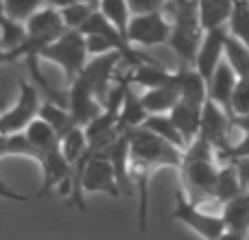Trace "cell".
Instances as JSON below:
<instances>
[{
  "mask_svg": "<svg viewBox=\"0 0 249 240\" xmlns=\"http://www.w3.org/2000/svg\"><path fill=\"white\" fill-rule=\"evenodd\" d=\"M234 166H236L238 171V177H241V184L243 188L249 192V157H243V159H236V162H232Z\"/></svg>",
  "mask_w": 249,
  "mask_h": 240,
  "instance_id": "d590c367",
  "label": "cell"
},
{
  "mask_svg": "<svg viewBox=\"0 0 249 240\" xmlns=\"http://www.w3.org/2000/svg\"><path fill=\"white\" fill-rule=\"evenodd\" d=\"M129 7H131L133 16L138 13H151V11H162L171 0H127Z\"/></svg>",
  "mask_w": 249,
  "mask_h": 240,
  "instance_id": "e575fe53",
  "label": "cell"
},
{
  "mask_svg": "<svg viewBox=\"0 0 249 240\" xmlns=\"http://www.w3.org/2000/svg\"><path fill=\"white\" fill-rule=\"evenodd\" d=\"M86 44H88V55L90 57H99V55H107V52H114V46L107 37L99 33L86 35Z\"/></svg>",
  "mask_w": 249,
  "mask_h": 240,
  "instance_id": "836d02e7",
  "label": "cell"
},
{
  "mask_svg": "<svg viewBox=\"0 0 249 240\" xmlns=\"http://www.w3.org/2000/svg\"><path fill=\"white\" fill-rule=\"evenodd\" d=\"M59 146H61V153L66 155V159H68V162L74 166V164H77L79 159L86 155L88 146H90L88 136H86V127L72 124L68 131H64L59 136Z\"/></svg>",
  "mask_w": 249,
  "mask_h": 240,
  "instance_id": "7402d4cb",
  "label": "cell"
},
{
  "mask_svg": "<svg viewBox=\"0 0 249 240\" xmlns=\"http://www.w3.org/2000/svg\"><path fill=\"white\" fill-rule=\"evenodd\" d=\"M162 11L166 13L173 26L168 46L186 66H195L197 52L206 37L201 16H199V2L197 0H171Z\"/></svg>",
  "mask_w": 249,
  "mask_h": 240,
  "instance_id": "6da1fadb",
  "label": "cell"
},
{
  "mask_svg": "<svg viewBox=\"0 0 249 240\" xmlns=\"http://www.w3.org/2000/svg\"><path fill=\"white\" fill-rule=\"evenodd\" d=\"M171 31V20L164 11L138 13L131 17L127 37L133 46H160V44H168Z\"/></svg>",
  "mask_w": 249,
  "mask_h": 240,
  "instance_id": "8992f818",
  "label": "cell"
},
{
  "mask_svg": "<svg viewBox=\"0 0 249 240\" xmlns=\"http://www.w3.org/2000/svg\"><path fill=\"white\" fill-rule=\"evenodd\" d=\"M201 114H203V109L195 107V105L186 103V101H179V103L173 107V112L168 114V116L173 118V122H175V127L179 129V133L184 136L188 146L193 144L199 137V133H201Z\"/></svg>",
  "mask_w": 249,
  "mask_h": 240,
  "instance_id": "2e32d148",
  "label": "cell"
},
{
  "mask_svg": "<svg viewBox=\"0 0 249 240\" xmlns=\"http://www.w3.org/2000/svg\"><path fill=\"white\" fill-rule=\"evenodd\" d=\"M232 124H234V127H236L241 133L249 136V114H245V116H232Z\"/></svg>",
  "mask_w": 249,
  "mask_h": 240,
  "instance_id": "8d00e7d4",
  "label": "cell"
},
{
  "mask_svg": "<svg viewBox=\"0 0 249 240\" xmlns=\"http://www.w3.org/2000/svg\"><path fill=\"white\" fill-rule=\"evenodd\" d=\"M121 64H124L123 55L114 51V52H107V55L92 57L81 74V79H86L88 86L94 90L96 99L103 105L107 103V96L112 92L114 83H116V68Z\"/></svg>",
  "mask_w": 249,
  "mask_h": 240,
  "instance_id": "52a82bcc",
  "label": "cell"
},
{
  "mask_svg": "<svg viewBox=\"0 0 249 240\" xmlns=\"http://www.w3.org/2000/svg\"><path fill=\"white\" fill-rule=\"evenodd\" d=\"M221 216L225 221L228 232L245 234L247 236L249 234V192L232 199L230 203H225L221 207Z\"/></svg>",
  "mask_w": 249,
  "mask_h": 240,
  "instance_id": "d6986e66",
  "label": "cell"
},
{
  "mask_svg": "<svg viewBox=\"0 0 249 240\" xmlns=\"http://www.w3.org/2000/svg\"><path fill=\"white\" fill-rule=\"evenodd\" d=\"M236 83H238V74L234 72L228 61H223L219 66V70L214 72V77L210 81V99L216 105H221L230 114V118H232V96L234 90H236Z\"/></svg>",
  "mask_w": 249,
  "mask_h": 240,
  "instance_id": "5bb4252c",
  "label": "cell"
},
{
  "mask_svg": "<svg viewBox=\"0 0 249 240\" xmlns=\"http://www.w3.org/2000/svg\"><path fill=\"white\" fill-rule=\"evenodd\" d=\"M20 86V94H18V101L11 109L2 114L0 118V136H9V133H22L26 131L33 120L39 118V109H42V94L39 90L29 83L26 79H20L18 81Z\"/></svg>",
  "mask_w": 249,
  "mask_h": 240,
  "instance_id": "5b68a950",
  "label": "cell"
},
{
  "mask_svg": "<svg viewBox=\"0 0 249 240\" xmlns=\"http://www.w3.org/2000/svg\"><path fill=\"white\" fill-rule=\"evenodd\" d=\"M173 219L184 223L188 229H193L197 236H201L203 240H216L221 238L228 227H225V221L221 214H210V212L201 210L199 206H195L188 199L186 190L177 188L175 192V207H173Z\"/></svg>",
  "mask_w": 249,
  "mask_h": 240,
  "instance_id": "277c9868",
  "label": "cell"
},
{
  "mask_svg": "<svg viewBox=\"0 0 249 240\" xmlns=\"http://www.w3.org/2000/svg\"><path fill=\"white\" fill-rule=\"evenodd\" d=\"M228 29L230 33L236 35L238 39H243L249 46V0H236V7H234Z\"/></svg>",
  "mask_w": 249,
  "mask_h": 240,
  "instance_id": "4dcf8cb0",
  "label": "cell"
},
{
  "mask_svg": "<svg viewBox=\"0 0 249 240\" xmlns=\"http://www.w3.org/2000/svg\"><path fill=\"white\" fill-rule=\"evenodd\" d=\"M39 118L42 120H46L48 124H51L53 129H55L57 133H64V131H68L70 127L74 124V120L72 116H70V112L66 107H59V105H55V103H48V101H44L42 103V109H39Z\"/></svg>",
  "mask_w": 249,
  "mask_h": 240,
  "instance_id": "f546056e",
  "label": "cell"
},
{
  "mask_svg": "<svg viewBox=\"0 0 249 240\" xmlns=\"http://www.w3.org/2000/svg\"><path fill=\"white\" fill-rule=\"evenodd\" d=\"M247 190L243 188L241 177H238V171L234 164H223L219 171V181H216V192H214V201L219 203L221 207L225 203H230L232 199L245 194Z\"/></svg>",
  "mask_w": 249,
  "mask_h": 240,
  "instance_id": "ffe728a7",
  "label": "cell"
},
{
  "mask_svg": "<svg viewBox=\"0 0 249 240\" xmlns=\"http://www.w3.org/2000/svg\"><path fill=\"white\" fill-rule=\"evenodd\" d=\"M44 7H46V0H2V16L26 24Z\"/></svg>",
  "mask_w": 249,
  "mask_h": 240,
  "instance_id": "83f0119b",
  "label": "cell"
},
{
  "mask_svg": "<svg viewBox=\"0 0 249 240\" xmlns=\"http://www.w3.org/2000/svg\"><path fill=\"white\" fill-rule=\"evenodd\" d=\"M81 190L83 194H109V197L118 199L121 197V188H118V179H116V171H114L112 162L103 155H94L88 162L86 171H83V179H81Z\"/></svg>",
  "mask_w": 249,
  "mask_h": 240,
  "instance_id": "9c48e42d",
  "label": "cell"
},
{
  "mask_svg": "<svg viewBox=\"0 0 249 240\" xmlns=\"http://www.w3.org/2000/svg\"><path fill=\"white\" fill-rule=\"evenodd\" d=\"M99 2L101 0H88V2H79V4H72V7L61 9V17H64L66 29L81 31L83 24L92 17V13L99 11Z\"/></svg>",
  "mask_w": 249,
  "mask_h": 240,
  "instance_id": "f1b7e54d",
  "label": "cell"
},
{
  "mask_svg": "<svg viewBox=\"0 0 249 240\" xmlns=\"http://www.w3.org/2000/svg\"><path fill=\"white\" fill-rule=\"evenodd\" d=\"M68 112L74 124L88 127L92 120H96L105 112V105L96 99L94 90L88 86L86 79L79 77L72 86H68Z\"/></svg>",
  "mask_w": 249,
  "mask_h": 240,
  "instance_id": "ba28073f",
  "label": "cell"
},
{
  "mask_svg": "<svg viewBox=\"0 0 249 240\" xmlns=\"http://www.w3.org/2000/svg\"><path fill=\"white\" fill-rule=\"evenodd\" d=\"M144 129H149L151 133H155V136H160L162 140L171 142V144H175L177 149L186 151L188 149V144H186L184 136L179 133V129L175 127V122H173V118L168 116V114H155V116H149L146 118V122L142 124Z\"/></svg>",
  "mask_w": 249,
  "mask_h": 240,
  "instance_id": "603a6c76",
  "label": "cell"
},
{
  "mask_svg": "<svg viewBox=\"0 0 249 240\" xmlns=\"http://www.w3.org/2000/svg\"><path fill=\"white\" fill-rule=\"evenodd\" d=\"M44 175V184L39 190V197H46L53 188L59 186L61 197H70V177H72V164L66 159V155L61 153V146L46 151L39 162Z\"/></svg>",
  "mask_w": 249,
  "mask_h": 240,
  "instance_id": "30bf717a",
  "label": "cell"
},
{
  "mask_svg": "<svg viewBox=\"0 0 249 240\" xmlns=\"http://www.w3.org/2000/svg\"><path fill=\"white\" fill-rule=\"evenodd\" d=\"M243 157H249V136H243L232 149L223 151V153H216V162H219L221 166H223V164H232Z\"/></svg>",
  "mask_w": 249,
  "mask_h": 240,
  "instance_id": "d6a6232c",
  "label": "cell"
},
{
  "mask_svg": "<svg viewBox=\"0 0 249 240\" xmlns=\"http://www.w3.org/2000/svg\"><path fill=\"white\" fill-rule=\"evenodd\" d=\"M199 2V16H201L203 31H216L228 29L232 20L236 0H197Z\"/></svg>",
  "mask_w": 249,
  "mask_h": 240,
  "instance_id": "9a60e30c",
  "label": "cell"
},
{
  "mask_svg": "<svg viewBox=\"0 0 249 240\" xmlns=\"http://www.w3.org/2000/svg\"><path fill=\"white\" fill-rule=\"evenodd\" d=\"M225 61L232 66L238 79L249 77V46L232 33H228V39H225Z\"/></svg>",
  "mask_w": 249,
  "mask_h": 240,
  "instance_id": "cb8c5ba5",
  "label": "cell"
},
{
  "mask_svg": "<svg viewBox=\"0 0 249 240\" xmlns=\"http://www.w3.org/2000/svg\"><path fill=\"white\" fill-rule=\"evenodd\" d=\"M79 2H88V0H46L48 7H55V9H66V7H72V4H79Z\"/></svg>",
  "mask_w": 249,
  "mask_h": 240,
  "instance_id": "74e56055",
  "label": "cell"
},
{
  "mask_svg": "<svg viewBox=\"0 0 249 240\" xmlns=\"http://www.w3.org/2000/svg\"><path fill=\"white\" fill-rule=\"evenodd\" d=\"M88 57L90 55H88L86 35L74 29H68L59 39L48 44V46L39 52V59L53 61V64H57L64 70L66 86H72L83 74V70H86V66H88Z\"/></svg>",
  "mask_w": 249,
  "mask_h": 240,
  "instance_id": "7a4b0ae2",
  "label": "cell"
},
{
  "mask_svg": "<svg viewBox=\"0 0 249 240\" xmlns=\"http://www.w3.org/2000/svg\"><path fill=\"white\" fill-rule=\"evenodd\" d=\"M99 11L116 26L118 31L127 37L129 33V24H131V17H133V11L129 7L127 0H101L99 2Z\"/></svg>",
  "mask_w": 249,
  "mask_h": 240,
  "instance_id": "d4e9b609",
  "label": "cell"
},
{
  "mask_svg": "<svg viewBox=\"0 0 249 240\" xmlns=\"http://www.w3.org/2000/svg\"><path fill=\"white\" fill-rule=\"evenodd\" d=\"M0 155L9 157V155H18V157H29L33 162H42L44 153L26 137V133H9V136H0Z\"/></svg>",
  "mask_w": 249,
  "mask_h": 240,
  "instance_id": "44dd1931",
  "label": "cell"
},
{
  "mask_svg": "<svg viewBox=\"0 0 249 240\" xmlns=\"http://www.w3.org/2000/svg\"><path fill=\"white\" fill-rule=\"evenodd\" d=\"M149 118V112L142 105V96L133 90V83L127 87V94H124V103L121 109V118H118V131H131V129H138L146 122Z\"/></svg>",
  "mask_w": 249,
  "mask_h": 240,
  "instance_id": "e0dca14e",
  "label": "cell"
},
{
  "mask_svg": "<svg viewBox=\"0 0 249 240\" xmlns=\"http://www.w3.org/2000/svg\"><path fill=\"white\" fill-rule=\"evenodd\" d=\"M216 240H247L245 234H236V232H225L221 238H216Z\"/></svg>",
  "mask_w": 249,
  "mask_h": 240,
  "instance_id": "f35d334b",
  "label": "cell"
},
{
  "mask_svg": "<svg viewBox=\"0 0 249 240\" xmlns=\"http://www.w3.org/2000/svg\"><path fill=\"white\" fill-rule=\"evenodd\" d=\"M177 72V90H179L181 101L203 109V105L210 101V86L208 81L197 72L195 66H181Z\"/></svg>",
  "mask_w": 249,
  "mask_h": 240,
  "instance_id": "7c38bea8",
  "label": "cell"
},
{
  "mask_svg": "<svg viewBox=\"0 0 249 240\" xmlns=\"http://www.w3.org/2000/svg\"><path fill=\"white\" fill-rule=\"evenodd\" d=\"M140 96H142V105H144V109L149 112V116H155V114H171L173 107L181 101L179 90H177L175 86L144 90Z\"/></svg>",
  "mask_w": 249,
  "mask_h": 240,
  "instance_id": "ac0fdd59",
  "label": "cell"
},
{
  "mask_svg": "<svg viewBox=\"0 0 249 240\" xmlns=\"http://www.w3.org/2000/svg\"><path fill=\"white\" fill-rule=\"evenodd\" d=\"M26 39H29V31H26V24L18 20H11V17L2 16V35H0V51L2 52H11L16 48L24 46Z\"/></svg>",
  "mask_w": 249,
  "mask_h": 240,
  "instance_id": "4316f807",
  "label": "cell"
},
{
  "mask_svg": "<svg viewBox=\"0 0 249 240\" xmlns=\"http://www.w3.org/2000/svg\"><path fill=\"white\" fill-rule=\"evenodd\" d=\"M131 83L144 87V90H155V87L166 86L177 87V72L168 70L160 61H151V64H142L136 70H131Z\"/></svg>",
  "mask_w": 249,
  "mask_h": 240,
  "instance_id": "4fadbf2b",
  "label": "cell"
},
{
  "mask_svg": "<svg viewBox=\"0 0 249 240\" xmlns=\"http://www.w3.org/2000/svg\"><path fill=\"white\" fill-rule=\"evenodd\" d=\"M131 140V157L142 159L153 168H181L184 166L186 151L177 149L175 144L162 140L160 136L151 133L149 129L138 127L129 131Z\"/></svg>",
  "mask_w": 249,
  "mask_h": 240,
  "instance_id": "3957f363",
  "label": "cell"
},
{
  "mask_svg": "<svg viewBox=\"0 0 249 240\" xmlns=\"http://www.w3.org/2000/svg\"><path fill=\"white\" fill-rule=\"evenodd\" d=\"M245 114H249V77L238 79L232 96V116H245Z\"/></svg>",
  "mask_w": 249,
  "mask_h": 240,
  "instance_id": "1f68e13d",
  "label": "cell"
},
{
  "mask_svg": "<svg viewBox=\"0 0 249 240\" xmlns=\"http://www.w3.org/2000/svg\"><path fill=\"white\" fill-rule=\"evenodd\" d=\"M24 133H26V137H29V140L33 142L39 151H42V153H46V151L59 146V133H57L55 129H53L51 124H48L46 120H42V118L33 120V122L26 127Z\"/></svg>",
  "mask_w": 249,
  "mask_h": 240,
  "instance_id": "484cf974",
  "label": "cell"
},
{
  "mask_svg": "<svg viewBox=\"0 0 249 240\" xmlns=\"http://www.w3.org/2000/svg\"><path fill=\"white\" fill-rule=\"evenodd\" d=\"M228 33H230V29L208 31L201 42V48L197 52L195 68L208 81V86H210L214 72L219 70V66L225 61V39H228Z\"/></svg>",
  "mask_w": 249,
  "mask_h": 240,
  "instance_id": "8fae6325",
  "label": "cell"
}]
</instances>
